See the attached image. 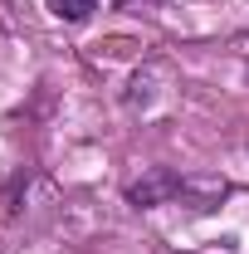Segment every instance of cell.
<instances>
[{
	"label": "cell",
	"instance_id": "2",
	"mask_svg": "<svg viewBox=\"0 0 249 254\" xmlns=\"http://www.w3.org/2000/svg\"><path fill=\"white\" fill-rule=\"evenodd\" d=\"M49 10H54L59 20H68V25H83L98 10V0H49Z\"/></svg>",
	"mask_w": 249,
	"mask_h": 254
},
{
	"label": "cell",
	"instance_id": "1",
	"mask_svg": "<svg viewBox=\"0 0 249 254\" xmlns=\"http://www.w3.org/2000/svg\"><path fill=\"white\" fill-rule=\"evenodd\" d=\"M190 176H181V171H171V166H152L137 186L127 190V200L132 205H142V210H152V205H166V200H181V195H190Z\"/></svg>",
	"mask_w": 249,
	"mask_h": 254
}]
</instances>
